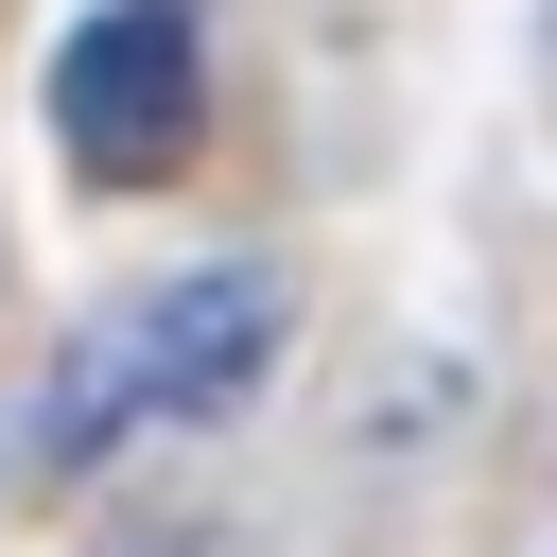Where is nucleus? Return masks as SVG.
<instances>
[{"label": "nucleus", "instance_id": "nucleus-1", "mask_svg": "<svg viewBox=\"0 0 557 557\" xmlns=\"http://www.w3.org/2000/svg\"><path fill=\"white\" fill-rule=\"evenodd\" d=\"M261 348H278V278H261V261L139 278V296H104V313L52 348V383H35V453H52V470H104L122 435L244 400V383H261Z\"/></svg>", "mask_w": 557, "mask_h": 557}, {"label": "nucleus", "instance_id": "nucleus-2", "mask_svg": "<svg viewBox=\"0 0 557 557\" xmlns=\"http://www.w3.org/2000/svg\"><path fill=\"white\" fill-rule=\"evenodd\" d=\"M52 139H70V174H104V191L174 174V139H191V0H104V17H70V52H52Z\"/></svg>", "mask_w": 557, "mask_h": 557}]
</instances>
